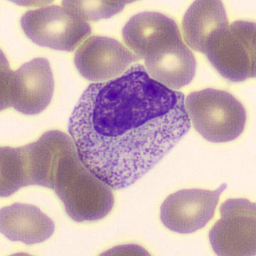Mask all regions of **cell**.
<instances>
[{
  "instance_id": "cell-1",
  "label": "cell",
  "mask_w": 256,
  "mask_h": 256,
  "mask_svg": "<svg viewBox=\"0 0 256 256\" xmlns=\"http://www.w3.org/2000/svg\"><path fill=\"white\" fill-rule=\"evenodd\" d=\"M190 128L184 94L152 78L140 64L90 84L69 121L80 158L113 190L143 177Z\"/></svg>"
},
{
  "instance_id": "cell-2",
  "label": "cell",
  "mask_w": 256,
  "mask_h": 256,
  "mask_svg": "<svg viewBox=\"0 0 256 256\" xmlns=\"http://www.w3.org/2000/svg\"><path fill=\"white\" fill-rule=\"evenodd\" d=\"M52 189L77 222L101 220L114 205L112 188L84 165L73 140L63 152Z\"/></svg>"
},
{
  "instance_id": "cell-3",
  "label": "cell",
  "mask_w": 256,
  "mask_h": 256,
  "mask_svg": "<svg viewBox=\"0 0 256 256\" xmlns=\"http://www.w3.org/2000/svg\"><path fill=\"white\" fill-rule=\"evenodd\" d=\"M71 140L64 132L52 130L25 146L1 148V196L29 186L52 189L63 152Z\"/></svg>"
},
{
  "instance_id": "cell-4",
  "label": "cell",
  "mask_w": 256,
  "mask_h": 256,
  "mask_svg": "<svg viewBox=\"0 0 256 256\" xmlns=\"http://www.w3.org/2000/svg\"><path fill=\"white\" fill-rule=\"evenodd\" d=\"M185 106L195 130L208 142L235 140L245 128V108L227 92L215 89L194 92L186 96Z\"/></svg>"
},
{
  "instance_id": "cell-5",
  "label": "cell",
  "mask_w": 256,
  "mask_h": 256,
  "mask_svg": "<svg viewBox=\"0 0 256 256\" xmlns=\"http://www.w3.org/2000/svg\"><path fill=\"white\" fill-rule=\"evenodd\" d=\"M1 110L13 108L27 115L43 112L53 96L54 81L49 61L38 58L26 62L17 70L8 67L2 56Z\"/></svg>"
},
{
  "instance_id": "cell-6",
  "label": "cell",
  "mask_w": 256,
  "mask_h": 256,
  "mask_svg": "<svg viewBox=\"0 0 256 256\" xmlns=\"http://www.w3.org/2000/svg\"><path fill=\"white\" fill-rule=\"evenodd\" d=\"M225 79L242 82L255 77V24L234 22L208 43L204 52Z\"/></svg>"
},
{
  "instance_id": "cell-7",
  "label": "cell",
  "mask_w": 256,
  "mask_h": 256,
  "mask_svg": "<svg viewBox=\"0 0 256 256\" xmlns=\"http://www.w3.org/2000/svg\"><path fill=\"white\" fill-rule=\"evenodd\" d=\"M21 26L34 43L63 52L75 50L91 34L87 22L58 5L27 12Z\"/></svg>"
},
{
  "instance_id": "cell-8",
  "label": "cell",
  "mask_w": 256,
  "mask_h": 256,
  "mask_svg": "<svg viewBox=\"0 0 256 256\" xmlns=\"http://www.w3.org/2000/svg\"><path fill=\"white\" fill-rule=\"evenodd\" d=\"M255 203L230 199L221 205V220L209 232L218 256H255Z\"/></svg>"
},
{
  "instance_id": "cell-9",
  "label": "cell",
  "mask_w": 256,
  "mask_h": 256,
  "mask_svg": "<svg viewBox=\"0 0 256 256\" xmlns=\"http://www.w3.org/2000/svg\"><path fill=\"white\" fill-rule=\"evenodd\" d=\"M223 184L216 190H183L173 193L161 206V221L168 230L179 234H191L211 221L221 193Z\"/></svg>"
},
{
  "instance_id": "cell-10",
  "label": "cell",
  "mask_w": 256,
  "mask_h": 256,
  "mask_svg": "<svg viewBox=\"0 0 256 256\" xmlns=\"http://www.w3.org/2000/svg\"><path fill=\"white\" fill-rule=\"evenodd\" d=\"M139 58L118 40L108 37H91L76 52L75 65L80 74L93 82L115 78Z\"/></svg>"
},
{
  "instance_id": "cell-11",
  "label": "cell",
  "mask_w": 256,
  "mask_h": 256,
  "mask_svg": "<svg viewBox=\"0 0 256 256\" xmlns=\"http://www.w3.org/2000/svg\"><path fill=\"white\" fill-rule=\"evenodd\" d=\"M123 36L127 46L140 59L182 40L176 22L155 12L133 16L124 26Z\"/></svg>"
},
{
  "instance_id": "cell-12",
  "label": "cell",
  "mask_w": 256,
  "mask_h": 256,
  "mask_svg": "<svg viewBox=\"0 0 256 256\" xmlns=\"http://www.w3.org/2000/svg\"><path fill=\"white\" fill-rule=\"evenodd\" d=\"M54 230V222L34 205L15 203L1 208L0 230L12 242L42 243L53 235Z\"/></svg>"
},
{
  "instance_id": "cell-13",
  "label": "cell",
  "mask_w": 256,
  "mask_h": 256,
  "mask_svg": "<svg viewBox=\"0 0 256 256\" xmlns=\"http://www.w3.org/2000/svg\"><path fill=\"white\" fill-rule=\"evenodd\" d=\"M145 62L149 76L172 90L187 86L196 74V59L183 40L145 58Z\"/></svg>"
},
{
  "instance_id": "cell-14",
  "label": "cell",
  "mask_w": 256,
  "mask_h": 256,
  "mask_svg": "<svg viewBox=\"0 0 256 256\" xmlns=\"http://www.w3.org/2000/svg\"><path fill=\"white\" fill-rule=\"evenodd\" d=\"M228 25L225 8L221 1L194 2L183 18L184 40L190 48L204 54L212 38Z\"/></svg>"
},
{
  "instance_id": "cell-15",
  "label": "cell",
  "mask_w": 256,
  "mask_h": 256,
  "mask_svg": "<svg viewBox=\"0 0 256 256\" xmlns=\"http://www.w3.org/2000/svg\"><path fill=\"white\" fill-rule=\"evenodd\" d=\"M133 1H63L62 6L84 21H98L120 12Z\"/></svg>"
}]
</instances>
